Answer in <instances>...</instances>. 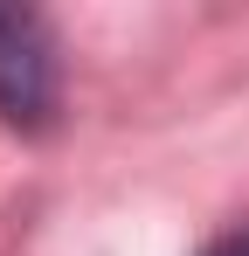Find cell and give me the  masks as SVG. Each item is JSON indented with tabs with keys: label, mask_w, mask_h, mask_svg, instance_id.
<instances>
[{
	"label": "cell",
	"mask_w": 249,
	"mask_h": 256,
	"mask_svg": "<svg viewBox=\"0 0 249 256\" xmlns=\"http://www.w3.org/2000/svg\"><path fill=\"white\" fill-rule=\"evenodd\" d=\"M56 104V56L35 14L0 7V111L14 125H42Z\"/></svg>",
	"instance_id": "cell-1"
},
{
	"label": "cell",
	"mask_w": 249,
	"mask_h": 256,
	"mask_svg": "<svg viewBox=\"0 0 249 256\" xmlns=\"http://www.w3.org/2000/svg\"><path fill=\"white\" fill-rule=\"evenodd\" d=\"M201 256H249V228H236V236H214Z\"/></svg>",
	"instance_id": "cell-2"
}]
</instances>
